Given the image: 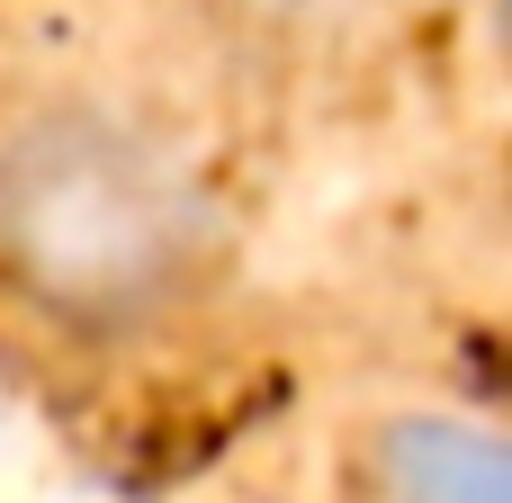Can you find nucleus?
<instances>
[{
    "mask_svg": "<svg viewBox=\"0 0 512 503\" xmlns=\"http://www.w3.org/2000/svg\"><path fill=\"white\" fill-rule=\"evenodd\" d=\"M216 189L117 99H36L0 135V288L63 342H144L216 270Z\"/></svg>",
    "mask_w": 512,
    "mask_h": 503,
    "instance_id": "nucleus-1",
    "label": "nucleus"
},
{
    "mask_svg": "<svg viewBox=\"0 0 512 503\" xmlns=\"http://www.w3.org/2000/svg\"><path fill=\"white\" fill-rule=\"evenodd\" d=\"M378 503H512V450L477 414H396L369 450Z\"/></svg>",
    "mask_w": 512,
    "mask_h": 503,
    "instance_id": "nucleus-2",
    "label": "nucleus"
},
{
    "mask_svg": "<svg viewBox=\"0 0 512 503\" xmlns=\"http://www.w3.org/2000/svg\"><path fill=\"white\" fill-rule=\"evenodd\" d=\"M207 18L243 27V36H279V45H306V36H342L360 27L378 0H198Z\"/></svg>",
    "mask_w": 512,
    "mask_h": 503,
    "instance_id": "nucleus-3",
    "label": "nucleus"
}]
</instances>
